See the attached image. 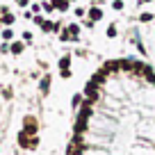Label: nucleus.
Returning a JSON list of instances; mask_svg holds the SVG:
<instances>
[{
  "label": "nucleus",
  "mask_w": 155,
  "mask_h": 155,
  "mask_svg": "<svg viewBox=\"0 0 155 155\" xmlns=\"http://www.w3.org/2000/svg\"><path fill=\"white\" fill-rule=\"evenodd\" d=\"M139 21L141 23H150V21H153V14H150V12H144V14L139 16Z\"/></svg>",
  "instance_id": "14"
},
{
  "label": "nucleus",
  "mask_w": 155,
  "mask_h": 155,
  "mask_svg": "<svg viewBox=\"0 0 155 155\" xmlns=\"http://www.w3.org/2000/svg\"><path fill=\"white\" fill-rule=\"evenodd\" d=\"M2 39H5V41H9V39H14V32H12L9 28H5V30H2Z\"/></svg>",
  "instance_id": "15"
},
{
  "label": "nucleus",
  "mask_w": 155,
  "mask_h": 155,
  "mask_svg": "<svg viewBox=\"0 0 155 155\" xmlns=\"http://www.w3.org/2000/svg\"><path fill=\"white\" fill-rule=\"evenodd\" d=\"M16 2H18V7H28L30 5V0H16Z\"/></svg>",
  "instance_id": "24"
},
{
  "label": "nucleus",
  "mask_w": 155,
  "mask_h": 155,
  "mask_svg": "<svg viewBox=\"0 0 155 155\" xmlns=\"http://www.w3.org/2000/svg\"><path fill=\"white\" fill-rule=\"evenodd\" d=\"M84 96H87V103H89V105H91V103H96V101H98V87L89 82L87 87H84Z\"/></svg>",
  "instance_id": "2"
},
{
  "label": "nucleus",
  "mask_w": 155,
  "mask_h": 155,
  "mask_svg": "<svg viewBox=\"0 0 155 155\" xmlns=\"http://www.w3.org/2000/svg\"><path fill=\"white\" fill-rule=\"evenodd\" d=\"M44 21H46V18H44V16H39V14H37V16H34V23H37V25H39V28H41V25H44Z\"/></svg>",
  "instance_id": "18"
},
{
  "label": "nucleus",
  "mask_w": 155,
  "mask_h": 155,
  "mask_svg": "<svg viewBox=\"0 0 155 155\" xmlns=\"http://www.w3.org/2000/svg\"><path fill=\"white\" fill-rule=\"evenodd\" d=\"M44 9H46V12H53L55 5H53V2H44Z\"/></svg>",
  "instance_id": "22"
},
{
  "label": "nucleus",
  "mask_w": 155,
  "mask_h": 155,
  "mask_svg": "<svg viewBox=\"0 0 155 155\" xmlns=\"http://www.w3.org/2000/svg\"><path fill=\"white\" fill-rule=\"evenodd\" d=\"M59 75H62L64 80H68V78H71V68H66V71H59Z\"/></svg>",
  "instance_id": "20"
},
{
  "label": "nucleus",
  "mask_w": 155,
  "mask_h": 155,
  "mask_svg": "<svg viewBox=\"0 0 155 155\" xmlns=\"http://www.w3.org/2000/svg\"><path fill=\"white\" fill-rule=\"evenodd\" d=\"M39 89H41V94H44V96L50 91V75H44V80L39 82Z\"/></svg>",
  "instance_id": "5"
},
{
  "label": "nucleus",
  "mask_w": 155,
  "mask_h": 155,
  "mask_svg": "<svg viewBox=\"0 0 155 155\" xmlns=\"http://www.w3.org/2000/svg\"><path fill=\"white\" fill-rule=\"evenodd\" d=\"M144 2H150V0H144Z\"/></svg>",
  "instance_id": "26"
},
{
  "label": "nucleus",
  "mask_w": 155,
  "mask_h": 155,
  "mask_svg": "<svg viewBox=\"0 0 155 155\" xmlns=\"http://www.w3.org/2000/svg\"><path fill=\"white\" fill-rule=\"evenodd\" d=\"M107 37H110V39H114V37H116V25H114V23L107 28Z\"/></svg>",
  "instance_id": "16"
},
{
  "label": "nucleus",
  "mask_w": 155,
  "mask_h": 155,
  "mask_svg": "<svg viewBox=\"0 0 155 155\" xmlns=\"http://www.w3.org/2000/svg\"><path fill=\"white\" fill-rule=\"evenodd\" d=\"M59 71H66V68H71V55H64V57H59Z\"/></svg>",
  "instance_id": "7"
},
{
  "label": "nucleus",
  "mask_w": 155,
  "mask_h": 155,
  "mask_svg": "<svg viewBox=\"0 0 155 155\" xmlns=\"http://www.w3.org/2000/svg\"><path fill=\"white\" fill-rule=\"evenodd\" d=\"M112 7H114L116 12H121V9H123V0H114V2H112Z\"/></svg>",
  "instance_id": "17"
},
{
  "label": "nucleus",
  "mask_w": 155,
  "mask_h": 155,
  "mask_svg": "<svg viewBox=\"0 0 155 155\" xmlns=\"http://www.w3.org/2000/svg\"><path fill=\"white\" fill-rule=\"evenodd\" d=\"M0 12H2V18H0V21H2V23H5V25H7V28H9V25H14V21H16V16H14V14H12V12H9V9H0Z\"/></svg>",
  "instance_id": "3"
},
{
  "label": "nucleus",
  "mask_w": 155,
  "mask_h": 155,
  "mask_svg": "<svg viewBox=\"0 0 155 155\" xmlns=\"http://www.w3.org/2000/svg\"><path fill=\"white\" fill-rule=\"evenodd\" d=\"M23 50H25V44H23V41H14V44L9 46V53H12V55H21Z\"/></svg>",
  "instance_id": "4"
},
{
  "label": "nucleus",
  "mask_w": 155,
  "mask_h": 155,
  "mask_svg": "<svg viewBox=\"0 0 155 155\" xmlns=\"http://www.w3.org/2000/svg\"><path fill=\"white\" fill-rule=\"evenodd\" d=\"M0 53H2V55H7V53H9V46H7V41H5L2 46H0Z\"/></svg>",
  "instance_id": "21"
},
{
  "label": "nucleus",
  "mask_w": 155,
  "mask_h": 155,
  "mask_svg": "<svg viewBox=\"0 0 155 155\" xmlns=\"http://www.w3.org/2000/svg\"><path fill=\"white\" fill-rule=\"evenodd\" d=\"M28 144H30V135L25 130H21L18 132V146H21V148H28Z\"/></svg>",
  "instance_id": "6"
},
{
  "label": "nucleus",
  "mask_w": 155,
  "mask_h": 155,
  "mask_svg": "<svg viewBox=\"0 0 155 155\" xmlns=\"http://www.w3.org/2000/svg\"><path fill=\"white\" fill-rule=\"evenodd\" d=\"M0 18H2V12H0Z\"/></svg>",
  "instance_id": "25"
},
{
  "label": "nucleus",
  "mask_w": 155,
  "mask_h": 155,
  "mask_svg": "<svg viewBox=\"0 0 155 155\" xmlns=\"http://www.w3.org/2000/svg\"><path fill=\"white\" fill-rule=\"evenodd\" d=\"M59 41H73L71 32H68V30H62V32H59Z\"/></svg>",
  "instance_id": "12"
},
{
  "label": "nucleus",
  "mask_w": 155,
  "mask_h": 155,
  "mask_svg": "<svg viewBox=\"0 0 155 155\" xmlns=\"http://www.w3.org/2000/svg\"><path fill=\"white\" fill-rule=\"evenodd\" d=\"M101 18H103V12L98 9V7H91V9H89V21L96 23V21H101Z\"/></svg>",
  "instance_id": "9"
},
{
  "label": "nucleus",
  "mask_w": 155,
  "mask_h": 155,
  "mask_svg": "<svg viewBox=\"0 0 155 155\" xmlns=\"http://www.w3.org/2000/svg\"><path fill=\"white\" fill-rule=\"evenodd\" d=\"M23 41H32V32H23Z\"/></svg>",
  "instance_id": "23"
},
{
  "label": "nucleus",
  "mask_w": 155,
  "mask_h": 155,
  "mask_svg": "<svg viewBox=\"0 0 155 155\" xmlns=\"http://www.w3.org/2000/svg\"><path fill=\"white\" fill-rule=\"evenodd\" d=\"M68 32H71V37H73V41H78V37H80V25H78V23H71V25H68Z\"/></svg>",
  "instance_id": "10"
},
{
  "label": "nucleus",
  "mask_w": 155,
  "mask_h": 155,
  "mask_svg": "<svg viewBox=\"0 0 155 155\" xmlns=\"http://www.w3.org/2000/svg\"><path fill=\"white\" fill-rule=\"evenodd\" d=\"M84 14H87V9H82V7H75V16H78V18H80V16H84Z\"/></svg>",
  "instance_id": "19"
},
{
  "label": "nucleus",
  "mask_w": 155,
  "mask_h": 155,
  "mask_svg": "<svg viewBox=\"0 0 155 155\" xmlns=\"http://www.w3.org/2000/svg\"><path fill=\"white\" fill-rule=\"evenodd\" d=\"M68 2H71V0H68Z\"/></svg>",
  "instance_id": "27"
},
{
  "label": "nucleus",
  "mask_w": 155,
  "mask_h": 155,
  "mask_svg": "<svg viewBox=\"0 0 155 155\" xmlns=\"http://www.w3.org/2000/svg\"><path fill=\"white\" fill-rule=\"evenodd\" d=\"M57 12H68V0H50Z\"/></svg>",
  "instance_id": "8"
},
{
  "label": "nucleus",
  "mask_w": 155,
  "mask_h": 155,
  "mask_svg": "<svg viewBox=\"0 0 155 155\" xmlns=\"http://www.w3.org/2000/svg\"><path fill=\"white\" fill-rule=\"evenodd\" d=\"M82 103H84V96H82V94H73V101H71V105H73V107L82 105Z\"/></svg>",
  "instance_id": "11"
},
{
  "label": "nucleus",
  "mask_w": 155,
  "mask_h": 155,
  "mask_svg": "<svg viewBox=\"0 0 155 155\" xmlns=\"http://www.w3.org/2000/svg\"><path fill=\"white\" fill-rule=\"evenodd\" d=\"M37 128H39V123H37V119H34V116H25V119H23V130L28 132L30 137H34Z\"/></svg>",
  "instance_id": "1"
},
{
  "label": "nucleus",
  "mask_w": 155,
  "mask_h": 155,
  "mask_svg": "<svg viewBox=\"0 0 155 155\" xmlns=\"http://www.w3.org/2000/svg\"><path fill=\"white\" fill-rule=\"evenodd\" d=\"M28 148H30V150L39 148V137H37V135H34V137H30V144H28Z\"/></svg>",
  "instance_id": "13"
}]
</instances>
